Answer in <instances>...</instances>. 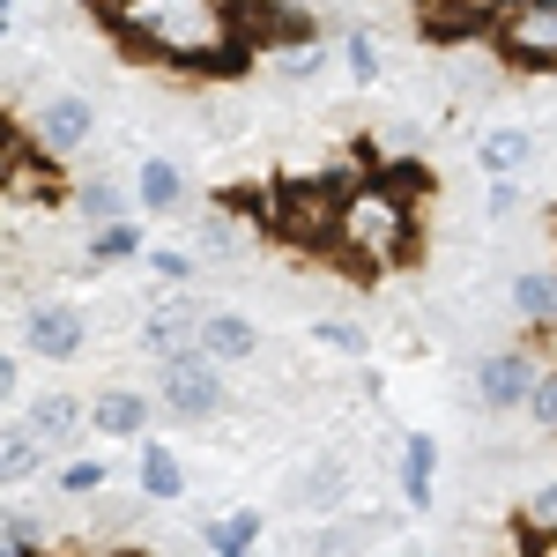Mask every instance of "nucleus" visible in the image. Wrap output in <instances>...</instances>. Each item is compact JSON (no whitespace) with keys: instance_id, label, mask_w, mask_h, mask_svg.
Listing matches in <instances>:
<instances>
[{"instance_id":"obj_11","label":"nucleus","mask_w":557,"mask_h":557,"mask_svg":"<svg viewBox=\"0 0 557 557\" xmlns=\"http://www.w3.org/2000/svg\"><path fill=\"white\" fill-rule=\"evenodd\" d=\"M149 424H157V401L141 394V386H104L97 401H89V431H104V438H149Z\"/></svg>"},{"instance_id":"obj_34","label":"nucleus","mask_w":557,"mask_h":557,"mask_svg":"<svg viewBox=\"0 0 557 557\" xmlns=\"http://www.w3.org/2000/svg\"><path fill=\"white\" fill-rule=\"evenodd\" d=\"M8 30H15V8H0V38H8Z\"/></svg>"},{"instance_id":"obj_25","label":"nucleus","mask_w":557,"mask_h":557,"mask_svg":"<svg viewBox=\"0 0 557 557\" xmlns=\"http://www.w3.org/2000/svg\"><path fill=\"white\" fill-rule=\"evenodd\" d=\"M343 60H349V83H380L386 67H380V38L357 23V30H343Z\"/></svg>"},{"instance_id":"obj_28","label":"nucleus","mask_w":557,"mask_h":557,"mask_svg":"<svg viewBox=\"0 0 557 557\" xmlns=\"http://www.w3.org/2000/svg\"><path fill=\"white\" fill-rule=\"evenodd\" d=\"M312 335H320V343L335 349V357H364V349H372V335H364L357 320H320Z\"/></svg>"},{"instance_id":"obj_17","label":"nucleus","mask_w":557,"mask_h":557,"mask_svg":"<svg viewBox=\"0 0 557 557\" xmlns=\"http://www.w3.org/2000/svg\"><path fill=\"white\" fill-rule=\"evenodd\" d=\"M45 461H52V454L38 446L30 424H0V483H38Z\"/></svg>"},{"instance_id":"obj_30","label":"nucleus","mask_w":557,"mask_h":557,"mask_svg":"<svg viewBox=\"0 0 557 557\" xmlns=\"http://www.w3.org/2000/svg\"><path fill=\"white\" fill-rule=\"evenodd\" d=\"M528 417H535V431H550V438H557V364L543 372V386H535V401H528Z\"/></svg>"},{"instance_id":"obj_26","label":"nucleus","mask_w":557,"mask_h":557,"mask_svg":"<svg viewBox=\"0 0 557 557\" xmlns=\"http://www.w3.org/2000/svg\"><path fill=\"white\" fill-rule=\"evenodd\" d=\"M349 498V469L343 461H320V469L305 475V491H298V506H343Z\"/></svg>"},{"instance_id":"obj_24","label":"nucleus","mask_w":557,"mask_h":557,"mask_svg":"<svg viewBox=\"0 0 557 557\" xmlns=\"http://www.w3.org/2000/svg\"><path fill=\"white\" fill-rule=\"evenodd\" d=\"M104 483H112V469H104V461H89V454H75L67 469L52 475V491H60V498H97Z\"/></svg>"},{"instance_id":"obj_18","label":"nucleus","mask_w":557,"mask_h":557,"mask_svg":"<svg viewBox=\"0 0 557 557\" xmlns=\"http://www.w3.org/2000/svg\"><path fill=\"white\" fill-rule=\"evenodd\" d=\"M431 475H438V438H431V431H409V438H401V498H409L417 513L431 506Z\"/></svg>"},{"instance_id":"obj_12","label":"nucleus","mask_w":557,"mask_h":557,"mask_svg":"<svg viewBox=\"0 0 557 557\" xmlns=\"http://www.w3.org/2000/svg\"><path fill=\"white\" fill-rule=\"evenodd\" d=\"M23 424L38 431L45 454H60V446H75V438L89 431V401H83V394H67V386H52V394L30 401V417H23Z\"/></svg>"},{"instance_id":"obj_5","label":"nucleus","mask_w":557,"mask_h":557,"mask_svg":"<svg viewBox=\"0 0 557 557\" xmlns=\"http://www.w3.org/2000/svg\"><path fill=\"white\" fill-rule=\"evenodd\" d=\"M491 45L506 67L550 75L557 67V8H491Z\"/></svg>"},{"instance_id":"obj_32","label":"nucleus","mask_w":557,"mask_h":557,"mask_svg":"<svg viewBox=\"0 0 557 557\" xmlns=\"http://www.w3.org/2000/svg\"><path fill=\"white\" fill-rule=\"evenodd\" d=\"M15 380H23V364H15V357L0 349V401H15Z\"/></svg>"},{"instance_id":"obj_33","label":"nucleus","mask_w":557,"mask_h":557,"mask_svg":"<svg viewBox=\"0 0 557 557\" xmlns=\"http://www.w3.org/2000/svg\"><path fill=\"white\" fill-rule=\"evenodd\" d=\"M513 201H520L513 178H498V186H491V215H513Z\"/></svg>"},{"instance_id":"obj_23","label":"nucleus","mask_w":557,"mask_h":557,"mask_svg":"<svg viewBox=\"0 0 557 557\" xmlns=\"http://www.w3.org/2000/svg\"><path fill=\"white\" fill-rule=\"evenodd\" d=\"M0 186H8V194H23V201H60V164H45L38 149H30L15 172L0 178Z\"/></svg>"},{"instance_id":"obj_1","label":"nucleus","mask_w":557,"mask_h":557,"mask_svg":"<svg viewBox=\"0 0 557 557\" xmlns=\"http://www.w3.org/2000/svg\"><path fill=\"white\" fill-rule=\"evenodd\" d=\"M97 23L127 52L172 67V75H194V83H231L260 60L238 38L231 8H209V0H134V8H97Z\"/></svg>"},{"instance_id":"obj_13","label":"nucleus","mask_w":557,"mask_h":557,"mask_svg":"<svg viewBox=\"0 0 557 557\" xmlns=\"http://www.w3.org/2000/svg\"><path fill=\"white\" fill-rule=\"evenodd\" d=\"M253 223H246V209L238 201H215V209H201V223H194V260H246L253 246Z\"/></svg>"},{"instance_id":"obj_31","label":"nucleus","mask_w":557,"mask_h":557,"mask_svg":"<svg viewBox=\"0 0 557 557\" xmlns=\"http://www.w3.org/2000/svg\"><path fill=\"white\" fill-rule=\"evenodd\" d=\"M528 520H535V528H557V475L535 491V498H528Z\"/></svg>"},{"instance_id":"obj_4","label":"nucleus","mask_w":557,"mask_h":557,"mask_svg":"<svg viewBox=\"0 0 557 557\" xmlns=\"http://www.w3.org/2000/svg\"><path fill=\"white\" fill-rule=\"evenodd\" d=\"M30 134V149H38L45 164H67V157H83L89 134H97V104H89L83 89H60V97H45L38 112L23 120Z\"/></svg>"},{"instance_id":"obj_10","label":"nucleus","mask_w":557,"mask_h":557,"mask_svg":"<svg viewBox=\"0 0 557 557\" xmlns=\"http://www.w3.org/2000/svg\"><path fill=\"white\" fill-rule=\"evenodd\" d=\"M201 357H209L215 372H223V364H253L260 327L246 320V312H231V305H209V312H201Z\"/></svg>"},{"instance_id":"obj_27","label":"nucleus","mask_w":557,"mask_h":557,"mask_svg":"<svg viewBox=\"0 0 557 557\" xmlns=\"http://www.w3.org/2000/svg\"><path fill=\"white\" fill-rule=\"evenodd\" d=\"M268 67H275V75H290V83H312V75L327 67V45H320V38H305V45H290V52H275Z\"/></svg>"},{"instance_id":"obj_15","label":"nucleus","mask_w":557,"mask_h":557,"mask_svg":"<svg viewBox=\"0 0 557 557\" xmlns=\"http://www.w3.org/2000/svg\"><path fill=\"white\" fill-rule=\"evenodd\" d=\"M260 535H268V513H260V506L215 513L209 528H201V543H209L215 557H260Z\"/></svg>"},{"instance_id":"obj_3","label":"nucleus","mask_w":557,"mask_h":557,"mask_svg":"<svg viewBox=\"0 0 557 557\" xmlns=\"http://www.w3.org/2000/svg\"><path fill=\"white\" fill-rule=\"evenodd\" d=\"M343 194H349V186H335V178H290V186H275V201H268L275 238H283V246H305V253H327V260H335Z\"/></svg>"},{"instance_id":"obj_2","label":"nucleus","mask_w":557,"mask_h":557,"mask_svg":"<svg viewBox=\"0 0 557 557\" xmlns=\"http://www.w3.org/2000/svg\"><path fill=\"white\" fill-rule=\"evenodd\" d=\"M335 260L357 268V275H380V268L417 260V215H409V194H394V186H380V178L349 186L343 194V223H335Z\"/></svg>"},{"instance_id":"obj_7","label":"nucleus","mask_w":557,"mask_h":557,"mask_svg":"<svg viewBox=\"0 0 557 557\" xmlns=\"http://www.w3.org/2000/svg\"><path fill=\"white\" fill-rule=\"evenodd\" d=\"M157 394H164V409H172L178 424H209V417H223V372H215L209 357L157 364Z\"/></svg>"},{"instance_id":"obj_21","label":"nucleus","mask_w":557,"mask_h":557,"mask_svg":"<svg viewBox=\"0 0 557 557\" xmlns=\"http://www.w3.org/2000/svg\"><path fill=\"white\" fill-rule=\"evenodd\" d=\"M75 209L89 215V231H104V223H127L134 215V194L112 186V178H83V186H75Z\"/></svg>"},{"instance_id":"obj_35","label":"nucleus","mask_w":557,"mask_h":557,"mask_svg":"<svg viewBox=\"0 0 557 557\" xmlns=\"http://www.w3.org/2000/svg\"><path fill=\"white\" fill-rule=\"evenodd\" d=\"M401 557H431V550H401Z\"/></svg>"},{"instance_id":"obj_20","label":"nucleus","mask_w":557,"mask_h":557,"mask_svg":"<svg viewBox=\"0 0 557 557\" xmlns=\"http://www.w3.org/2000/svg\"><path fill=\"white\" fill-rule=\"evenodd\" d=\"M141 498H186V461H178L164 438H141Z\"/></svg>"},{"instance_id":"obj_16","label":"nucleus","mask_w":557,"mask_h":557,"mask_svg":"<svg viewBox=\"0 0 557 557\" xmlns=\"http://www.w3.org/2000/svg\"><path fill=\"white\" fill-rule=\"evenodd\" d=\"M528 157H535V134L528 127H483L475 134V164H483L491 178H513Z\"/></svg>"},{"instance_id":"obj_19","label":"nucleus","mask_w":557,"mask_h":557,"mask_svg":"<svg viewBox=\"0 0 557 557\" xmlns=\"http://www.w3.org/2000/svg\"><path fill=\"white\" fill-rule=\"evenodd\" d=\"M513 312H520V327H557V268L513 275Z\"/></svg>"},{"instance_id":"obj_22","label":"nucleus","mask_w":557,"mask_h":557,"mask_svg":"<svg viewBox=\"0 0 557 557\" xmlns=\"http://www.w3.org/2000/svg\"><path fill=\"white\" fill-rule=\"evenodd\" d=\"M149 253V238H141V223H104V231H89V260L97 268H120V260H141Z\"/></svg>"},{"instance_id":"obj_6","label":"nucleus","mask_w":557,"mask_h":557,"mask_svg":"<svg viewBox=\"0 0 557 557\" xmlns=\"http://www.w3.org/2000/svg\"><path fill=\"white\" fill-rule=\"evenodd\" d=\"M543 372H550V364H543L535 349H491V357L475 364V401H483V409H498V417H513V409L535 401Z\"/></svg>"},{"instance_id":"obj_9","label":"nucleus","mask_w":557,"mask_h":557,"mask_svg":"<svg viewBox=\"0 0 557 557\" xmlns=\"http://www.w3.org/2000/svg\"><path fill=\"white\" fill-rule=\"evenodd\" d=\"M23 349L30 357H45V364H75L89 349V320H83V305H67V298H38L30 312H23Z\"/></svg>"},{"instance_id":"obj_8","label":"nucleus","mask_w":557,"mask_h":557,"mask_svg":"<svg viewBox=\"0 0 557 557\" xmlns=\"http://www.w3.org/2000/svg\"><path fill=\"white\" fill-rule=\"evenodd\" d=\"M201 312L209 305L172 290V298H157L141 312V349L157 357V364H178V357H201Z\"/></svg>"},{"instance_id":"obj_29","label":"nucleus","mask_w":557,"mask_h":557,"mask_svg":"<svg viewBox=\"0 0 557 557\" xmlns=\"http://www.w3.org/2000/svg\"><path fill=\"white\" fill-rule=\"evenodd\" d=\"M149 275H157V283H172V290H186V275H194V253H178V246H149Z\"/></svg>"},{"instance_id":"obj_14","label":"nucleus","mask_w":557,"mask_h":557,"mask_svg":"<svg viewBox=\"0 0 557 557\" xmlns=\"http://www.w3.org/2000/svg\"><path fill=\"white\" fill-rule=\"evenodd\" d=\"M134 209L141 215L186 209V164H178V157H141V172H134Z\"/></svg>"}]
</instances>
